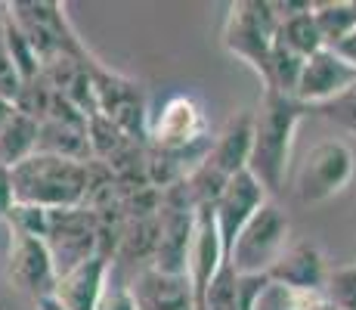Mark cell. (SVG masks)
I'll use <instances>...</instances> for the list:
<instances>
[{
    "instance_id": "obj_1",
    "label": "cell",
    "mask_w": 356,
    "mask_h": 310,
    "mask_svg": "<svg viewBox=\"0 0 356 310\" xmlns=\"http://www.w3.org/2000/svg\"><path fill=\"white\" fill-rule=\"evenodd\" d=\"M310 112V106L279 91H264V96H260V106L254 112V149H251L248 171L270 196H276L285 186L294 137H298L300 124Z\"/></svg>"
},
{
    "instance_id": "obj_2",
    "label": "cell",
    "mask_w": 356,
    "mask_h": 310,
    "mask_svg": "<svg viewBox=\"0 0 356 310\" xmlns=\"http://www.w3.org/2000/svg\"><path fill=\"white\" fill-rule=\"evenodd\" d=\"M87 186H90V164L78 158L34 153L13 168L16 205H38L47 211L84 208Z\"/></svg>"
},
{
    "instance_id": "obj_3",
    "label": "cell",
    "mask_w": 356,
    "mask_h": 310,
    "mask_svg": "<svg viewBox=\"0 0 356 310\" xmlns=\"http://www.w3.org/2000/svg\"><path fill=\"white\" fill-rule=\"evenodd\" d=\"M289 233H291L289 215L270 199L248 220V226L238 233L236 245L229 251V261L238 277H270V270L279 264L285 248L291 245Z\"/></svg>"
},
{
    "instance_id": "obj_4",
    "label": "cell",
    "mask_w": 356,
    "mask_h": 310,
    "mask_svg": "<svg viewBox=\"0 0 356 310\" xmlns=\"http://www.w3.org/2000/svg\"><path fill=\"white\" fill-rule=\"evenodd\" d=\"M276 34H279V16L270 0H242V3L229 6L223 44H227L232 56L248 62L260 75V81L266 78V68H270Z\"/></svg>"
},
{
    "instance_id": "obj_5",
    "label": "cell",
    "mask_w": 356,
    "mask_h": 310,
    "mask_svg": "<svg viewBox=\"0 0 356 310\" xmlns=\"http://www.w3.org/2000/svg\"><path fill=\"white\" fill-rule=\"evenodd\" d=\"M356 174V153L344 140H323L307 153L298 168L294 196L300 205H325L350 186Z\"/></svg>"
},
{
    "instance_id": "obj_6",
    "label": "cell",
    "mask_w": 356,
    "mask_h": 310,
    "mask_svg": "<svg viewBox=\"0 0 356 310\" xmlns=\"http://www.w3.org/2000/svg\"><path fill=\"white\" fill-rule=\"evenodd\" d=\"M99 211L90 208H63L50 211V230H47V248H50L53 261H56L59 277L74 270L78 264L90 261L93 254H102L99 236Z\"/></svg>"
},
{
    "instance_id": "obj_7",
    "label": "cell",
    "mask_w": 356,
    "mask_h": 310,
    "mask_svg": "<svg viewBox=\"0 0 356 310\" xmlns=\"http://www.w3.org/2000/svg\"><path fill=\"white\" fill-rule=\"evenodd\" d=\"M6 279L16 292L29 295L31 301L50 298L56 292L59 270L44 239L25 236L10 230V248H6Z\"/></svg>"
},
{
    "instance_id": "obj_8",
    "label": "cell",
    "mask_w": 356,
    "mask_h": 310,
    "mask_svg": "<svg viewBox=\"0 0 356 310\" xmlns=\"http://www.w3.org/2000/svg\"><path fill=\"white\" fill-rule=\"evenodd\" d=\"M152 143L161 153L170 155H186L189 149H204L211 146L208 137V121H204V109L198 100L186 93H174L161 102L159 115L152 118Z\"/></svg>"
},
{
    "instance_id": "obj_9",
    "label": "cell",
    "mask_w": 356,
    "mask_h": 310,
    "mask_svg": "<svg viewBox=\"0 0 356 310\" xmlns=\"http://www.w3.org/2000/svg\"><path fill=\"white\" fill-rule=\"evenodd\" d=\"M270 192L260 186V180L251 171H242V174L229 177V183L223 186L220 199L214 202V215H217V230H220L223 239V254L229 258L232 245H236L238 233L248 226V220L270 202Z\"/></svg>"
},
{
    "instance_id": "obj_10",
    "label": "cell",
    "mask_w": 356,
    "mask_h": 310,
    "mask_svg": "<svg viewBox=\"0 0 356 310\" xmlns=\"http://www.w3.org/2000/svg\"><path fill=\"white\" fill-rule=\"evenodd\" d=\"M356 87V68L347 65L344 59L334 50H319L304 62V72H300V84L294 100H300L310 109H323L328 102L341 100L347 91Z\"/></svg>"
},
{
    "instance_id": "obj_11",
    "label": "cell",
    "mask_w": 356,
    "mask_h": 310,
    "mask_svg": "<svg viewBox=\"0 0 356 310\" xmlns=\"http://www.w3.org/2000/svg\"><path fill=\"white\" fill-rule=\"evenodd\" d=\"M328 273L332 267L316 242H291L270 270V282H279L289 292H325Z\"/></svg>"
},
{
    "instance_id": "obj_12",
    "label": "cell",
    "mask_w": 356,
    "mask_h": 310,
    "mask_svg": "<svg viewBox=\"0 0 356 310\" xmlns=\"http://www.w3.org/2000/svg\"><path fill=\"white\" fill-rule=\"evenodd\" d=\"M106 292H108V258L106 254H93L90 261H84L74 270L59 277L53 298L65 310H99Z\"/></svg>"
},
{
    "instance_id": "obj_13",
    "label": "cell",
    "mask_w": 356,
    "mask_h": 310,
    "mask_svg": "<svg viewBox=\"0 0 356 310\" xmlns=\"http://www.w3.org/2000/svg\"><path fill=\"white\" fill-rule=\"evenodd\" d=\"M251 149H254V112L238 109V112L229 115V121L223 124L220 137L211 143L208 164L229 180V177L248 171Z\"/></svg>"
},
{
    "instance_id": "obj_14",
    "label": "cell",
    "mask_w": 356,
    "mask_h": 310,
    "mask_svg": "<svg viewBox=\"0 0 356 310\" xmlns=\"http://www.w3.org/2000/svg\"><path fill=\"white\" fill-rule=\"evenodd\" d=\"M130 292H134L140 310H195L189 277L161 273L155 267H146V270L136 273Z\"/></svg>"
},
{
    "instance_id": "obj_15",
    "label": "cell",
    "mask_w": 356,
    "mask_h": 310,
    "mask_svg": "<svg viewBox=\"0 0 356 310\" xmlns=\"http://www.w3.org/2000/svg\"><path fill=\"white\" fill-rule=\"evenodd\" d=\"M38 140H40V121L31 118L22 109H16L13 118L6 121V127L0 130V164L10 171L16 164H22L25 158L38 153Z\"/></svg>"
},
{
    "instance_id": "obj_16",
    "label": "cell",
    "mask_w": 356,
    "mask_h": 310,
    "mask_svg": "<svg viewBox=\"0 0 356 310\" xmlns=\"http://www.w3.org/2000/svg\"><path fill=\"white\" fill-rule=\"evenodd\" d=\"M276 40L285 47V50L298 53L300 59H310L313 53L325 50V40H323V34H319L313 10L298 13V16H291V19H282V22H279Z\"/></svg>"
},
{
    "instance_id": "obj_17",
    "label": "cell",
    "mask_w": 356,
    "mask_h": 310,
    "mask_svg": "<svg viewBox=\"0 0 356 310\" xmlns=\"http://www.w3.org/2000/svg\"><path fill=\"white\" fill-rule=\"evenodd\" d=\"M313 16H316L319 34H323L325 47H338L356 29V13L350 0H325V3H313Z\"/></svg>"
},
{
    "instance_id": "obj_18",
    "label": "cell",
    "mask_w": 356,
    "mask_h": 310,
    "mask_svg": "<svg viewBox=\"0 0 356 310\" xmlns=\"http://www.w3.org/2000/svg\"><path fill=\"white\" fill-rule=\"evenodd\" d=\"M325 298L334 310H356V264L334 267L328 273Z\"/></svg>"
},
{
    "instance_id": "obj_19",
    "label": "cell",
    "mask_w": 356,
    "mask_h": 310,
    "mask_svg": "<svg viewBox=\"0 0 356 310\" xmlns=\"http://www.w3.org/2000/svg\"><path fill=\"white\" fill-rule=\"evenodd\" d=\"M22 78L16 72V62L10 56V44H6V25H3V3H0V100L16 106L19 93H22Z\"/></svg>"
},
{
    "instance_id": "obj_20",
    "label": "cell",
    "mask_w": 356,
    "mask_h": 310,
    "mask_svg": "<svg viewBox=\"0 0 356 310\" xmlns=\"http://www.w3.org/2000/svg\"><path fill=\"white\" fill-rule=\"evenodd\" d=\"M254 310H298V301H294V292H289L279 282H270L264 288V295L257 298Z\"/></svg>"
},
{
    "instance_id": "obj_21",
    "label": "cell",
    "mask_w": 356,
    "mask_h": 310,
    "mask_svg": "<svg viewBox=\"0 0 356 310\" xmlns=\"http://www.w3.org/2000/svg\"><path fill=\"white\" fill-rule=\"evenodd\" d=\"M99 310H140V307H136V298H134V292H130V286H108Z\"/></svg>"
},
{
    "instance_id": "obj_22",
    "label": "cell",
    "mask_w": 356,
    "mask_h": 310,
    "mask_svg": "<svg viewBox=\"0 0 356 310\" xmlns=\"http://www.w3.org/2000/svg\"><path fill=\"white\" fill-rule=\"evenodd\" d=\"M13 208H16V189H13V171L0 164V220H10Z\"/></svg>"
},
{
    "instance_id": "obj_23",
    "label": "cell",
    "mask_w": 356,
    "mask_h": 310,
    "mask_svg": "<svg viewBox=\"0 0 356 310\" xmlns=\"http://www.w3.org/2000/svg\"><path fill=\"white\" fill-rule=\"evenodd\" d=\"M332 50H334V53H338V56H341V59H344V62H347V65H353V68H356V29H353L350 34H347V38H344V40H341V44H338V47H332Z\"/></svg>"
},
{
    "instance_id": "obj_24",
    "label": "cell",
    "mask_w": 356,
    "mask_h": 310,
    "mask_svg": "<svg viewBox=\"0 0 356 310\" xmlns=\"http://www.w3.org/2000/svg\"><path fill=\"white\" fill-rule=\"evenodd\" d=\"M13 112H16V106H13V102H6V100H0V130L6 127V121L13 118Z\"/></svg>"
},
{
    "instance_id": "obj_25",
    "label": "cell",
    "mask_w": 356,
    "mask_h": 310,
    "mask_svg": "<svg viewBox=\"0 0 356 310\" xmlns=\"http://www.w3.org/2000/svg\"><path fill=\"white\" fill-rule=\"evenodd\" d=\"M34 307H38V310H65V307L59 304L56 298H53V295H50V298H40V301H34Z\"/></svg>"
},
{
    "instance_id": "obj_26",
    "label": "cell",
    "mask_w": 356,
    "mask_h": 310,
    "mask_svg": "<svg viewBox=\"0 0 356 310\" xmlns=\"http://www.w3.org/2000/svg\"><path fill=\"white\" fill-rule=\"evenodd\" d=\"M328 310H334V307H328Z\"/></svg>"
}]
</instances>
